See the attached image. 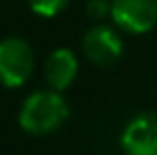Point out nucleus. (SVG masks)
Returning <instances> with one entry per match:
<instances>
[{
	"mask_svg": "<svg viewBox=\"0 0 157 155\" xmlns=\"http://www.w3.org/2000/svg\"><path fill=\"white\" fill-rule=\"evenodd\" d=\"M83 53L96 66H110L123 53V41L110 26L98 24L83 36Z\"/></svg>",
	"mask_w": 157,
	"mask_h": 155,
	"instance_id": "39448f33",
	"label": "nucleus"
},
{
	"mask_svg": "<svg viewBox=\"0 0 157 155\" xmlns=\"http://www.w3.org/2000/svg\"><path fill=\"white\" fill-rule=\"evenodd\" d=\"M78 60L70 49H55L45 62V79L55 91H64L77 79Z\"/></svg>",
	"mask_w": 157,
	"mask_h": 155,
	"instance_id": "423d86ee",
	"label": "nucleus"
},
{
	"mask_svg": "<svg viewBox=\"0 0 157 155\" xmlns=\"http://www.w3.org/2000/svg\"><path fill=\"white\" fill-rule=\"evenodd\" d=\"M68 102L55 89H38L30 94L19 108V126L24 132L43 136L51 134L68 119Z\"/></svg>",
	"mask_w": 157,
	"mask_h": 155,
	"instance_id": "f257e3e1",
	"label": "nucleus"
},
{
	"mask_svg": "<svg viewBox=\"0 0 157 155\" xmlns=\"http://www.w3.org/2000/svg\"><path fill=\"white\" fill-rule=\"evenodd\" d=\"M34 70V51L19 36L0 41V83L4 87H21Z\"/></svg>",
	"mask_w": 157,
	"mask_h": 155,
	"instance_id": "f03ea898",
	"label": "nucleus"
},
{
	"mask_svg": "<svg viewBox=\"0 0 157 155\" xmlns=\"http://www.w3.org/2000/svg\"><path fill=\"white\" fill-rule=\"evenodd\" d=\"M110 17L130 34H144L157 26V0H110Z\"/></svg>",
	"mask_w": 157,
	"mask_h": 155,
	"instance_id": "7ed1b4c3",
	"label": "nucleus"
},
{
	"mask_svg": "<svg viewBox=\"0 0 157 155\" xmlns=\"http://www.w3.org/2000/svg\"><path fill=\"white\" fill-rule=\"evenodd\" d=\"M125 155H157V113H140L132 117L121 134Z\"/></svg>",
	"mask_w": 157,
	"mask_h": 155,
	"instance_id": "20e7f679",
	"label": "nucleus"
},
{
	"mask_svg": "<svg viewBox=\"0 0 157 155\" xmlns=\"http://www.w3.org/2000/svg\"><path fill=\"white\" fill-rule=\"evenodd\" d=\"M70 0H28L30 9L40 17H55L68 6Z\"/></svg>",
	"mask_w": 157,
	"mask_h": 155,
	"instance_id": "0eeeda50",
	"label": "nucleus"
},
{
	"mask_svg": "<svg viewBox=\"0 0 157 155\" xmlns=\"http://www.w3.org/2000/svg\"><path fill=\"white\" fill-rule=\"evenodd\" d=\"M85 13L91 19H104L110 15V0H89L85 4Z\"/></svg>",
	"mask_w": 157,
	"mask_h": 155,
	"instance_id": "6e6552de",
	"label": "nucleus"
}]
</instances>
